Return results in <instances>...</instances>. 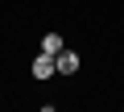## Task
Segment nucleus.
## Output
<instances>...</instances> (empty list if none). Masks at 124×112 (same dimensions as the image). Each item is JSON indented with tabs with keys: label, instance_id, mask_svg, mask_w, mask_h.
I'll list each match as a JSON object with an SVG mask.
<instances>
[{
	"label": "nucleus",
	"instance_id": "nucleus-1",
	"mask_svg": "<svg viewBox=\"0 0 124 112\" xmlns=\"http://www.w3.org/2000/svg\"><path fill=\"white\" fill-rule=\"evenodd\" d=\"M50 75H58V58L41 50L37 58H33V79H50Z\"/></svg>",
	"mask_w": 124,
	"mask_h": 112
},
{
	"label": "nucleus",
	"instance_id": "nucleus-2",
	"mask_svg": "<svg viewBox=\"0 0 124 112\" xmlns=\"http://www.w3.org/2000/svg\"><path fill=\"white\" fill-rule=\"evenodd\" d=\"M58 58V75H75L79 71V54L75 50H62V54H54Z\"/></svg>",
	"mask_w": 124,
	"mask_h": 112
},
{
	"label": "nucleus",
	"instance_id": "nucleus-3",
	"mask_svg": "<svg viewBox=\"0 0 124 112\" xmlns=\"http://www.w3.org/2000/svg\"><path fill=\"white\" fill-rule=\"evenodd\" d=\"M41 50H46V54H62V50H66L62 33H41Z\"/></svg>",
	"mask_w": 124,
	"mask_h": 112
}]
</instances>
